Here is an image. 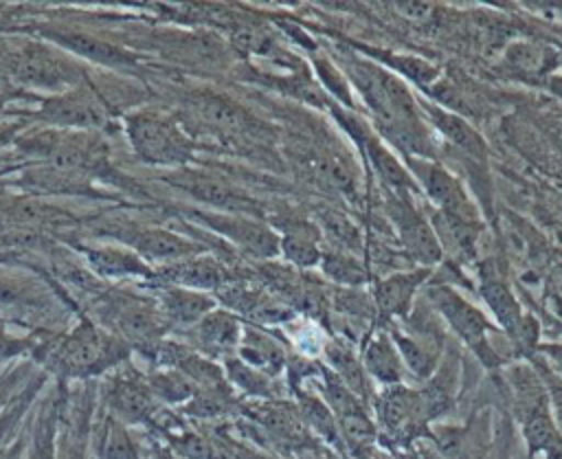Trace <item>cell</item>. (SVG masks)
<instances>
[{"label":"cell","mask_w":562,"mask_h":459,"mask_svg":"<svg viewBox=\"0 0 562 459\" xmlns=\"http://www.w3.org/2000/svg\"><path fill=\"white\" fill-rule=\"evenodd\" d=\"M86 261L101 277H149L151 270L132 248L125 246H92L86 250Z\"/></svg>","instance_id":"30"},{"label":"cell","mask_w":562,"mask_h":459,"mask_svg":"<svg viewBox=\"0 0 562 459\" xmlns=\"http://www.w3.org/2000/svg\"><path fill=\"white\" fill-rule=\"evenodd\" d=\"M0 303L22 305V307H42L46 303V292L42 283L29 275L0 270Z\"/></svg>","instance_id":"38"},{"label":"cell","mask_w":562,"mask_h":459,"mask_svg":"<svg viewBox=\"0 0 562 459\" xmlns=\"http://www.w3.org/2000/svg\"><path fill=\"white\" fill-rule=\"evenodd\" d=\"M389 336L395 343L404 367L415 378L428 380L437 371L443 358V334L437 327L430 329V321L413 323L411 332L393 327Z\"/></svg>","instance_id":"13"},{"label":"cell","mask_w":562,"mask_h":459,"mask_svg":"<svg viewBox=\"0 0 562 459\" xmlns=\"http://www.w3.org/2000/svg\"><path fill=\"white\" fill-rule=\"evenodd\" d=\"M35 116L50 127H64L72 132H92L108 127L110 123V110L105 101L97 94V90L79 83L68 90L55 92L42 103Z\"/></svg>","instance_id":"7"},{"label":"cell","mask_w":562,"mask_h":459,"mask_svg":"<svg viewBox=\"0 0 562 459\" xmlns=\"http://www.w3.org/2000/svg\"><path fill=\"white\" fill-rule=\"evenodd\" d=\"M428 437L441 459H483L492 439L490 415L476 413L461 426H435L428 430Z\"/></svg>","instance_id":"14"},{"label":"cell","mask_w":562,"mask_h":459,"mask_svg":"<svg viewBox=\"0 0 562 459\" xmlns=\"http://www.w3.org/2000/svg\"><path fill=\"white\" fill-rule=\"evenodd\" d=\"M430 305L435 312L448 323L452 334L485 365L487 369H496L503 365V356L494 349L490 334L492 323L483 310H479L472 301L459 294L452 286L432 283L426 290Z\"/></svg>","instance_id":"2"},{"label":"cell","mask_w":562,"mask_h":459,"mask_svg":"<svg viewBox=\"0 0 562 459\" xmlns=\"http://www.w3.org/2000/svg\"><path fill=\"white\" fill-rule=\"evenodd\" d=\"M314 68H316V75H318V79L323 81V86H325L338 101H342L345 105H353V97H351V88H349V83H347V77L340 72V68H338L334 61H329L327 57H325V59L316 57V59H314Z\"/></svg>","instance_id":"43"},{"label":"cell","mask_w":562,"mask_h":459,"mask_svg":"<svg viewBox=\"0 0 562 459\" xmlns=\"http://www.w3.org/2000/svg\"><path fill=\"white\" fill-rule=\"evenodd\" d=\"M127 244L143 261L162 264V268L202 253L200 244L167 228H138Z\"/></svg>","instance_id":"19"},{"label":"cell","mask_w":562,"mask_h":459,"mask_svg":"<svg viewBox=\"0 0 562 459\" xmlns=\"http://www.w3.org/2000/svg\"><path fill=\"white\" fill-rule=\"evenodd\" d=\"M46 382V373H37V378L33 376L26 387L0 411V452L4 448V444L11 439V435L15 433L18 424L26 417V413L31 411L40 389L44 387Z\"/></svg>","instance_id":"40"},{"label":"cell","mask_w":562,"mask_h":459,"mask_svg":"<svg viewBox=\"0 0 562 459\" xmlns=\"http://www.w3.org/2000/svg\"><path fill=\"white\" fill-rule=\"evenodd\" d=\"M235 356L241 358L246 365L255 367L257 371L266 373L268 378H277L288 365V354L281 347V343L270 334L255 329L250 325L241 329V338Z\"/></svg>","instance_id":"26"},{"label":"cell","mask_w":562,"mask_h":459,"mask_svg":"<svg viewBox=\"0 0 562 459\" xmlns=\"http://www.w3.org/2000/svg\"><path fill=\"white\" fill-rule=\"evenodd\" d=\"M162 275L169 279V286H182L200 292L220 290L222 286H226V279H228L224 266L215 257L204 253L182 259L178 264L165 266Z\"/></svg>","instance_id":"25"},{"label":"cell","mask_w":562,"mask_h":459,"mask_svg":"<svg viewBox=\"0 0 562 459\" xmlns=\"http://www.w3.org/2000/svg\"><path fill=\"white\" fill-rule=\"evenodd\" d=\"M318 228L323 235H329L338 250L358 255L362 250V237L360 231L353 226V222L342 215L340 211H321L318 213Z\"/></svg>","instance_id":"41"},{"label":"cell","mask_w":562,"mask_h":459,"mask_svg":"<svg viewBox=\"0 0 562 459\" xmlns=\"http://www.w3.org/2000/svg\"><path fill=\"white\" fill-rule=\"evenodd\" d=\"M193 217L228 239L241 253L257 259H272L279 253V233L259 217L220 211H193Z\"/></svg>","instance_id":"8"},{"label":"cell","mask_w":562,"mask_h":459,"mask_svg":"<svg viewBox=\"0 0 562 459\" xmlns=\"http://www.w3.org/2000/svg\"><path fill=\"white\" fill-rule=\"evenodd\" d=\"M158 307L167 323H176L180 327L195 325L202 316L215 310V299L206 292L182 288V286H167L158 292Z\"/></svg>","instance_id":"24"},{"label":"cell","mask_w":562,"mask_h":459,"mask_svg":"<svg viewBox=\"0 0 562 459\" xmlns=\"http://www.w3.org/2000/svg\"><path fill=\"white\" fill-rule=\"evenodd\" d=\"M241 321L235 312L215 307L206 316H202L195 325L189 327V340L191 349L206 358H228L237 351L239 338H241Z\"/></svg>","instance_id":"16"},{"label":"cell","mask_w":562,"mask_h":459,"mask_svg":"<svg viewBox=\"0 0 562 459\" xmlns=\"http://www.w3.org/2000/svg\"><path fill=\"white\" fill-rule=\"evenodd\" d=\"M419 112L424 116V121L430 123V127H435L461 156L470 158V163H476L481 167H485L487 163V143L485 138L479 134V130L463 116L457 112H450L432 101H419Z\"/></svg>","instance_id":"15"},{"label":"cell","mask_w":562,"mask_h":459,"mask_svg":"<svg viewBox=\"0 0 562 459\" xmlns=\"http://www.w3.org/2000/svg\"><path fill=\"white\" fill-rule=\"evenodd\" d=\"M386 213L397 231L402 246L424 268H432L443 259V250L430 226V220L408 200L406 193L386 198Z\"/></svg>","instance_id":"10"},{"label":"cell","mask_w":562,"mask_h":459,"mask_svg":"<svg viewBox=\"0 0 562 459\" xmlns=\"http://www.w3.org/2000/svg\"><path fill=\"white\" fill-rule=\"evenodd\" d=\"M479 294L485 301L487 310L496 318V323L503 327L505 336L512 340V345L527 354L538 347V323L533 316L525 314L520 307V301L516 299L512 286L501 275V268L487 261L481 266V286Z\"/></svg>","instance_id":"4"},{"label":"cell","mask_w":562,"mask_h":459,"mask_svg":"<svg viewBox=\"0 0 562 459\" xmlns=\"http://www.w3.org/2000/svg\"><path fill=\"white\" fill-rule=\"evenodd\" d=\"M101 408L125 426H149L162 408L140 371L123 362L101 384Z\"/></svg>","instance_id":"5"},{"label":"cell","mask_w":562,"mask_h":459,"mask_svg":"<svg viewBox=\"0 0 562 459\" xmlns=\"http://www.w3.org/2000/svg\"><path fill=\"white\" fill-rule=\"evenodd\" d=\"M147 459H184V457H180L176 450H171L165 441H151Z\"/></svg>","instance_id":"48"},{"label":"cell","mask_w":562,"mask_h":459,"mask_svg":"<svg viewBox=\"0 0 562 459\" xmlns=\"http://www.w3.org/2000/svg\"><path fill=\"white\" fill-rule=\"evenodd\" d=\"M244 411L272 441L290 448H305L310 444V428L305 426L299 408L279 400H257Z\"/></svg>","instance_id":"17"},{"label":"cell","mask_w":562,"mask_h":459,"mask_svg":"<svg viewBox=\"0 0 562 459\" xmlns=\"http://www.w3.org/2000/svg\"><path fill=\"white\" fill-rule=\"evenodd\" d=\"M90 448L97 459H140V448L130 433V426L101 408L94 413Z\"/></svg>","instance_id":"22"},{"label":"cell","mask_w":562,"mask_h":459,"mask_svg":"<svg viewBox=\"0 0 562 459\" xmlns=\"http://www.w3.org/2000/svg\"><path fill=\"white\" fill-rule=\"evenodd\" d=\"M35 376V365L29 360H20L9 365L0 376V411L26 387V382Z\"/></svg>","instance_id":"42"},{"label":"cell","mask_w":562,"mask_h":459,"mask_svg":"<svg viewBox=\"0 0 562 459\" xmlns=\"http://www.w3.org/2000/svg\"><path fill=\"white\" fill-rule=\"evenodd\" d=\"M551 283L558 292H562V259H558L551 268Z\"/></svg>","instance_id":"51"},{"label":"cell","mask_w":562,"mask_h":459,"mask_svg":"<svg viewBox=\"0 0 562 459\" xmlns=\"http://www.w3.org/2000/svg\"><path fill=\"white\" fill-rule=\"evenodd\" d=\"M428 220L443 255L448 253L452 259L463 264L476 259L483 222H468L454 215H446L441 211H432Z\"/></svg>","instance_id":"21"},{"label":"cell","mask_w":562,"mask_h":459,"mask_svg":"<svg viewBox=\"0 0 562 459\" xmlns=\"http://www.w3.org/2000/svg\"><path fill=\"white\" fill-rule=\"evenodd\" d=\"M13 75L29 86L55 92L68 90L79 81V75L72 68V64L42 44H29L15 55Z\"/></svg>","instance_id":"12"},{"label":"cell","mask_w":562,"mask_h":459,"mask_svg":"<svg viewBox=\"0 0 562 459\" xmlns=\"http://www.w3.org/2000/svg\"><path fill=\"white\" fill-rule=\"evenodd\" d=\"M59 408L61 398H48L40 408L31 441L26 448V459H57V437H59Z\"/></svg>","instance_id":"32"},{"label":"cell","mask_w":562,"mask_h":459,"mask_svg":"<svg viewBox=\"0 0 562 459\" xmlns=\"http://www.w3.org/2000/svg\"><path fill=\"white\" fill-rule=\"evenodd\" d=\"M432 268L417 266L413 270H400L380 279L373 288V307L380 318H408L413 310V299L419 288L428 281Z\"/></svg>","instance_id":"18"},{"label":"cell","mask_w":562,"mask_h":459,"mask_svg":"<svg viewBox=\"0 0 562 459\" xmlns=\"http://www.w3.org/2000/svg\"><path fill=\"white\" fill-rule=\"evenodd\" d=\"M233 459H274V457L261 455V452H257V450H250V448H241V446H235V448H233Z\"/></svg>","instance_id":"50"},{"label":"cell","mask_w":562,"mask_h":459,"mask_svg":"<svg viewBox=\"0 0 562 459\" xmlns=\"http://www.w3.org/2000/svg\"><path fill=\"white\" fill-rule=\"evenodd\" d=\"M35 338H24V336H13L4 329H0V365L9 362L26 351H33L35 347Z\"/></svg>","instance_id":"45"},{"label":"cell","mask_w":562,"mask_h":459,"mask_svg":"<svg viewBox=\"0 0 562 459\" xmlns=\"http://www.w3.org/2000/svg\"><path fill=\"white\" fill-rule=\"evenodd\" d=\"M424 382L426 384L422 389H417V393H419L426 419L430 424L432 419L441 417L454 402L457 384H459V362H457V358L448 360V362L441 360L437 371Z\"/></svg>","instance_id":"29"},{"label":"cell","mask_w":562,"mask_h":459,"mask_svg":"<svg viewBox=\"0 0 562 459\" xmlns=\"http://www.w3.org/2000/svg\"><path fill=\"white\" fill-rule=\"evenodd\" d=\"M151 395L158 404L184 406L195 395V384L173 367H158L145 376Z\"/></svg>","instance_id":"35"},{"label":"cell","mask_w":562,"mask_h":459,"mask_svg":"<svg viewBox=\"0 0 562 459\" xmlns=\"http://www.w3.org/2000/svg\"><path fill=\"white\" fill-rule=\"evenodd\" d=\"M169 184L189 193L198 202L211 206L220 213H239V215H257V202L237 189L233 182L224 180L222 176H213L202 169H178L171 176H165Z\"/></svg>","instance_id":"9"},{"label":"cell","mask_w":562,"mask_h":459,"mask_svg":"<svg viewBox=\"0 0 562 459\" xmlns=\"http://www.w3.org/2000/svg\"><path fill=\"white\" fill-rule=\"evenodd\" d=\"M522 426V437L529 455H547L562 459V430L553 417L549 395L516 413Z\"/></svg>","instance_id":"20"},{"label":"cell","mask_w":562,"mask_h":459,"mask_svg":"<svg viewBox=\"0 0 562 459\" xmlns=\"http://www.w3.org/2000/svg\"><path fill=\"white\" fill-rule=\"evenodd\" d=\"M323 233L316 224L305 220H292L281 224L279 231V253L283 259L299 268H312L321 264Z\"/></svg>","instance_id":"23"},{"label":"cell","mask_w":562,"mask_h":459,"mask_svg":"<svg viewBox=\"0 0 562 459\" xmlns=\"http://www.w3.org/2000/svg\"><path fill=\"white\" fill-rule=\"evenodd\" d=\"M325 358L327 369L362 402L369 398V382L362 367V360L342 343H327L325 345Z\"/></svg>","instance_id":"33"},{"label":"cell","mask_w":562,"mask_h":459,"mask_svg":"<svg viewBox=\"0 0 562 459\" xmlns=\"http://www.w3.org/2000/svg\"><path fill=\"white\" fill-rule=\"evenodd\" d=\"M318 266L327 279H331L342 288H360L369 279V272L364 264L358 259V255H351L338 248L323 250Z\"/></svg>","instance_id":"37"},{"label":"cell","mask_w":562,"mask_h":459,"mask_svg":"<svg viewBox=\"0 0 562 459\" xmlns=\"http://www.w3.org/2000/svg\"><path fill=\"white\" fill-rule=\"evenodd\" d=\"M224 376H226V382L235 389H239L244 395L248 398H257V400H274V384H272V378H268L266 373L257 371L255 367L246 365L241 358H237L235 354L224 358Z\"/></svg>","instance_id":"36"},{"label":"cell","mask_w":562,"mask_h":459,"mask_svg":"<svg viewBox=\"0 0 562 459\" xmlns=\"http://www.w3.org/2000/svg\"><path fill=\"white\" fill-rule=\"evenodd\" d=\"M375 415L384 433L402 444H411L430 430L417 389L406 384L384 387L375 398Z\"/></svg>","instance_id":"11"},{"label":"cell","mask_w":562,"mask_h":459,"mask_svg":"<svg viewBox=\"0 0 562 459\" xmlns=\"http://www.w3.org/2000/svg\"><path fill=\"white\" fill-rule=\"evenodd\" d=\"M406 169L413 176L417 189L435 204V211L454 215L468 222H483L479 206L465 191L463 182L450 173L439 160L406 156Z\"/></svg>","instance_id":"6"},{"label":"cell","mask_w":562,"mask_h":459,"mask_svg":"<svg viewBox=\"0 0 562 459\" xmlns=\"http://www.w3.org/2000/svg\"><path fill=\"white\" fill-rule=\"evenodd\" d=\"M358 51L367 53V57L371 61H378V66L386 68L389 72L397 75L400 79H408L415 86H419L422 90L432 88L439 79L441 72L435 64H430L428 59H422L417 55H404V53H391V51H382V48H369V46H356Z\"/></svg>","instance_id":"28"},{"label":"cell","mask_w":562,"mask_h":459,"mask_svg":"<svg viewBox=\"0 0 562 459\" xmlns=\"http://www.w3.org/2000/svg\"><path fill=\"white\" fill-rule=\"evenodd\" d=\"M395 11L402 13L404 18H408V20L426 22L432 15V4H426V2H402V4H395Z\"/></svg>","instance_id":"46"},{"label":"cell","mask_w":562,"mask_h":459,"mask_svg":"<svg viewBox=\"0 0 562 459\" xmlns=\"http://www.w3.org/2000/svg\"><path fill=\"white\" fill-rule=\"evenodd\" d=\"M191 105L206 123H213L215 127H224V130L246 127V112L237 103L228 101L226 97L198 94Z\"/></svg>","instance_id":"39"},{"label":"cell","mask_w":562,"mask_h":459,"mask_svg":"<svg viewBox=\"0 0 562 459\" xmlns=\"http://www.w3.org/2000/svg\"><path fill=\"white\" fill-rule=\"evenodd\" d=\"M125 132L136 156L149 165H182L191 156V141L165 114L138 110L125 119Z\"/></svg>","instance_id":"3"},{"label":"cell","mask_w":562,"mask_h":459,"mask_svg":"<svg viewBox=\"0 0 562 459\" xmlns=\"http://www.w3.org/2000/svg\"><path fill=\"white\" fill-rule=\"evenodd\" d=\"M362 367L369 378L380 382L382 387H395L404 380V362L389 332H378L371 336L362 349Z\"/></svg>","instance_id":"27"},{"label":"cell","mask_w":562,"mask_h":459,"mask_svg":"<svg viewBox=\"0 0 562 459\" xmlns=\"http://www.w3.org/2000/svg\"><path fill=\"white\" fill-rule=\"evenodd\" d=\"M397 459H441L435 450L428 448H406L402 452H397Z\"/></svg>","instance_id":"49"},{"label":"cell","mask_w":562,"mask_h":459,"mask_svg":"<svg viewBox=\"0 0 562 459\" xmlns=\"http://www.w3.org/2000/svg\"><path fill=\"white\" fill-rule=\"evenodd\" d=\"M540 354H542V358L560 373V378H562V343H544V345H538L536 347Z\"/></svg>","instance_id":"47"},{"label":"cell","mask_w":562,"mask_h":459,"mask_svg":"<svg viewBox=\"0 0 562 459\" xmlns=\"http://www.w3.org/2000/svg\"><path fill=\"white\" fill-rule=\"evenodd\" d=\"M31 354L61 380H88L127 362L130 345L90 318H81L68 334L35 343Z\"/></svg>","instance_id":"1"},{"label":"cell","mask_w":562,"mask_h":459,"mask_svg":"<svg viewBox=\"0 0 562 459\" xmlns=\"http://www.w3.org/2000/svg\"><path fill=\"white\" fill-rule=\"evenodd\" d=\"M296 408H299V413H301V417H303V422L310 430H314L318 437H323L329 446L338 448L340 452L345 450L336 415L331 413V408L327 406V402L321 395L299 391V406Z\"/></svg>","instance_id":"34"},{"label":"cell","mask_w":562,"mask_h":459,"mask_svg":"<svg viewBox=\"0 0 562 459\" xmlns=\"http://www.w3.org/2000/svg\"><path fill=\"white\" fill-rule=\"evenodd\" d=\"M53 40L57 44H61L64 48L90 59V61H97V64H108V66H127L132 64L134 59L121 51L119 46L110 44V42H103L99 37H92V35H86V33H75V31H55L53 33Z\"/></svg>","instance_id":"31"},{"label":"cell","mask_w":562,"mask_h":459,"mask_svg":"<svg viewBox=\"0 0 562 459\" xmlns=\"http://www.w3.org/2000/svg\"><path fill=\"white\" fill-rule=\"evenodd\" d=\"M505 57L512 66L525 70V72H540L547 64L549 53L538 46V44H529V42H520V44H512L505 51Z\"/></svg>","instance_id":"44"}]
</instances>
